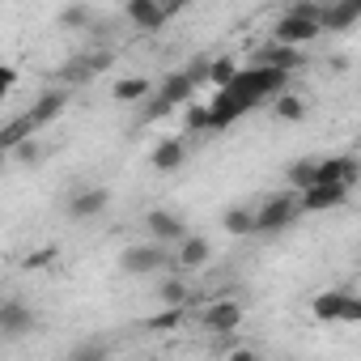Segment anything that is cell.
I'll use <instances>...</instances> for the list:
<instances>
[{
  "instance_id": "obj_35",
  "label": "cell",
  "mask_w": 361,
  "mask_h": 361,
  "mask_svg": "<svg viewBox=\"0 0 361 361\" xmlns=\"http://www.w3.org/2000/svg\"><path fill=\"white\" fill-rule=\"evenodd\" d=\"M230 361H259V357H255L251 348H234V353H230Z\"/></svg>"
},
{
  "instance_id": "obj_22",
  "label": "cell",
  "mask_w": 361,
  "mask_h": 361,
  "mask_svg": "<svg viewBox=\"0 0 361 361\" xmlns=\"http://www.w3.org/2000/svg\"><path fill=\"white\" fill-rule=\"evenodd\" d=\"M238 73H243V68H238V60H230V56H217V60H213V73H209V81H213V85H217V94H221V90H230V85L238 81Z\"/></svg>"
},
{
  "instance_id": "obj_32",
  "label": "cell",
  "mask_w": 361,
  "mask_h": 361,
  "mask_svg": "<svg viewBox=\"0 0 361 361\" xmlns=\"http://www.w3.org/2000/svg\"><path fill=\"white\" fill-rule=\"evenodd\" d=\"M344 323H361V298H348V310H344Z\"/></svg>"
},
{
  "instance_id": "obj_2",
  "label": "cell",
  "mask_w": 361,
  "mask_h": 361,
  "mask_svg": "<svg viewBox=\"0 0 361 361\" xmlns=\"http://www.w3.org/2000/svg\"><path fill=\"white\" fill-rule=\"evenodd\" d=\"M192 94H196V81H192L188 73H170V77L161 81V90H157L153 106H149V119H161V115H166V111H174V106H188V102H192Z\"/></svg>"
},
{
  "instance_id": "obj_3",
  "label": "cell",
  "mask_w": 361,
  "mask_h": 361,
  "mask_svg": "<svg viewBox=\"0 0 361 361\" xmlns=\"http://www.w3.org/2000/svg\"><path fill=\"white\" fill-rule=\"evenodd\" d=\"M170 264V251L161 247V243H145V247H128L123 255H119V268L123 272H132V276H145V272H157V268H166Z\"/></svg>"
},
{
  "instance_id": "obj_29",
  "label": "cell",
  "mask_w": 361,
  "mask_h": 361,
  "mask_svg": "<svg viewBox=\"0 0 361 361\" xmlns=\"http://www.w3.org/2000/svg\"><path fill=\"white\" fill-rule=\"evenodd\" d=\"M106 357H111L106 344H81V348L68 353V361H106Z\"/></svg>"
},
{
  "instance_id": "obj_6",
  "label": "cell",
  "mask_w": 361,
  "mask_h": 361,
  "mask_svg": "<svg viewBox=\"0 0 361 361\" xmlns=\"http://www.w3.org/2000/svg\"><path fill=\"white\" fill-rule=\"evenodd\" d=\"M361 178V161L357 157H323L319 161V183H340V188H353Z\"/></svg>"
},
{
  "instance_id": "obj_34",
  "label": "cell",
  "mask_w": 361,
  "mask_h": 361,
  "mask_svg": "<svg viewBox=\"0 0 361 361\" xmlns=\"http://www.w3.org/2000/svg\"><path fill=\"white\" fill-rule=\"evenodd\" d=\"M90 60H94V68H98V73H102V68H111V51H94Z\"/></svg>"
},
{
  "instance_id": "obj_20",
  "label": "cell",
  "mask_w": 361,
  "mask_h": 361,
  "mask_svg": "<svg viewBox=\"0 0 361 361\" xmlns=\"http://www.w3.org/2000/svg\"><path fill=\"white\" fill-rule=\"evenodd\" d=\"M26 140H35V123H30L26 115H22V119H9L5 128H0V145H5L9 153H13V149H22Z\"/></svg>"
},
{
  "instance_id": "obj_4",
  "label": "cell",
  "mask_w": 361,
  "mask_h": 361,
  "mask_svg": "<svg viewBox=\"0 0 361 361\" xmlns=\"http://www.w3.org/2000/svg\"><path fill=\"white\" fill-rule=\"evenodd\" d=\"M200 323H204V331H213V336H230V331L243 327V306H238L234 298H221V302L204 306Z\"/></svg>"
},
{
  "instance_id": "obj_33",
  "label": "cell",
  "mask_w": 361,
  "mask_h": 361,
  "mask_svg": "<svg viewBox=\"0 0 361 361\" xmlns=\"http://www.w3.org/2000/svg\"><path fill=\"white\" fill-rule=\"evenodd\" d=\"M13 81H18V73H13V68H5V73H0V98H5V94L13 90Z\"/></svg>"
},
{
  "instance_id": "obj_21",
  "label": "cell",
  "mask_w": 361,
  "mask_h": 361,
  "mask_svg": "<svg viewBox=\"0 0 361 361\" xmlns=\"http://www.w3.org/2000/svg\"><path fill=\"white\" fill-rule=\"evenodd\" d=\"M94 73H98V68H94V60H90V56H73V60L60 68V81H64V85H85Z\"/></svg>"
},
{
  "instance_id": "obj_27",
  "label": "cell",
  "mask_w": 361,
  "mask_h": 361,
  "mask_svg": "<svg viewBox=\"0 0 361 361\" xmlns=\"http://www.w3.org/2000/svg\"><path fill=\"white\" fill-rule=\"evenodd\" d=\"M183 314H188V306H166L161 314H153V319H149V327H153V331H170V327L183 323Z\"/></svg>"
},
{
  "instance_id": "obj_7",
  "label": "cell",
  "mask_w": 361,
  "mask_h": 361,
  "mask_svg": "<svg viewBox=\"0 0 361 361\" xmlns=\"http://www.w3.org/2000/svg\"><path fill=\"white\" fill-rule=\"evenodd\" d=\"M123 13H128V22H136L140 30H161V26L170 22V13H174V9L157 5V0H128Z\"/></svg>"
},
{
  "instance_id": "obj_13",
  "label": "cell",
  "mask_w": 361,
  "mask_h": 361,
  "mask_svg": "<svg viewBox=\"0 0 361 361\" xmlns=\"http://www.w3.org/2000/svg\"><path fill=\"white\" fill-rule=\"evenodd\" d=\"M183 157H188V145H183V136H166L157 149H153V170H161V174H170V170H178L183 166Z\"/></svg>"
},
{
  "instance_id": "obj_31",
  "label": "cell",
  "mask_w": 361,
  "mask_h": 361,
  "mask_svg": "<svg viewBox=\"0 0 361 361\" xmlns=\"http://www.w3.org/2000/svg\"><path fill=\"white\" fill-rule=\"evenodd\" d=\"M51 259H56V251H51V247H43V251H35V255L26 259V268H35V272H39V268H47Z\"/></svg>"
},
{
  "instance_id": "obj_25",
  "label": "cell",
  "mask_w": 361,
  "mask_h": 361,
  "mask_svg": "<svg viewBox=\"0 0 361 361\" xmlns=\"http://www.w3.org/2000/svg\"><path fill=\"white\" fill-rule=\"evenodd\" d=\"M157 293H161V302H166V306H188V298H192V293H188V285L178 281V276L161 281V289H157Z\"/></svg>"
},
{
  "instance_id": "obj_16",
  "label": "cell",
  "mask_w": 361,
  "mask_h": 361,
  "mask_svg": "<svg viewBox=\"0 0 361 361\" xmlns=\"http://www.w3.org/2000/svg\"><path fill=\"white\" fill-rule=\"evenodd\" d=\"M285 178H289V188H293V192L302 196V192L319 188V161H310V157H302V161H289Z\"/></svg>"
},
{
  "instance_id": "obj_1",
  "label": "cell",
  "mask_w": 361,
  "mask_h": 361,
  "mask_svg": "<svg viewBox=\"0 0 361 361\" xmlns=\"http://www.w3.org/2000/svg\"><path fill=\"white\" fill-rule=\"evenodd\" d=\"M298 213H302V196L276 192V196H268V200L255 209V226H259V234H276V230H285Z\"/></svg>"
},
{
  "instance_id": "obj_23",
  "label": "cell",
  "mask_w": 361,
  "mask_h": 361,
  "mask_svg": "<svg viewBox=\"0 0 361 361\" xmlns=\"http://www.w3.org/2000/svg\"><path fill=\"white\" fill-rule=\"evenodd\" d=\"M111 94H115V102H140V98H149V81L145 77H123Z\"/></svg>"
},
{
  "instance_id": "obj_14",
  "label": "cell",
  "mask_w": 361,
  "mask_h": 361,
  "mask_svg": "<svg viewBox=\"0 0 361 361\" xmlns=\"http://www.w3.org/2000/svg\"><path fill=\"white\" fill-rule=\"evenodd\" d=\"M255 64H264V68H281V73H293V68L302 64V51H298V47H281V43H268V47L255 56Z\"/></svg>"
},
{
  "instance_id": "obj_12",
  "label": "cell",
  "mask_w": 361,
  "mask_h": 361,
  "mask_svg": "<svg viewBox=\"0 0 361 361\" xmlns=\"http://www.w3.org/2000/svg\"><path fill=\"white\" fill-rule=\"evenodd\" d=\"M145 226H149V234H153L157 243H188V238H192L183 221H178L174 213H161V209H157V213H149V217H145Z\"/></svg>"
},
{
  "instance_id": "obj_28",
  "label": "cell",
  "mask_w": 361,
  "mask_h": 361,
  "mask_svg": "<svg viewBox=\"0 0 361 361\" xmlns=\"http://www.w3.org/2000/svg\"><path fill=\"white\" fill-rule=\"evenodd\" d=\"M60 22H64L68 30H85V26H94V9L73 5V9H64V13H60Z\"/></svg>"
},
{
  "instance_id": "obj_30",
  "label": "cell",
  "mask_w": 361,
  "mask_h": 361,
  "mask_svg": "<svg viewBox=\"0 0 361 361\" xmlns=\"http://www.w3.org/2000/svg\"><path fill=\"white\" fill-rule=\"evenodd\" d=\"M13 157H18V161H26V166H35V161H39V157H43V149H39V145H35V140H26V145H22V149H13Z\"/></svg>"
},
{
  "instance_id": "obj_18",
  "label": "cell",
  "mask_w": 361,
  "mask_h": 361,
  "mask_svg": "<svg viewBox=\"0 0 361 361\" xmlns=\"http://www.w3.org/2000/svg\"><path fill=\"white\" fill-rule=\"evenodd\" d=\"M213 259V247L204 238H188V243H178V268H204Z\"/></svg>"
},
{
  "instance_id": "obj_19",
  "label": "cell",
  "mask_w": 361,
  "mask_h": 361,
  "mask_svg": "<svg viewBox=\"0 0 361 361\" xmlns=\"http://www.w3.org/2000/svg\"><path fill=\"white\" fill-rule=\"evenodd\" d=\"M221 226H226V234H234V238H243V234H255L259 226H255V209H247V204H234L226 217H221Z\"/></svg>"
},
{
  "instance_id": "obj_5",
  "label": "cell",
  "mask_w": 361,
  "mask_h": 361,
  "mask_svg": "<svg viewBox=\"0 0 361 361\" xmlns=\"http://www.w3.org/2000/svg\"><path fill=\"white\" fill-rule=\"evenodd\" d=\"M319 30H323L319 22H302V18H289V13H285V18L272 26V43H281V47H298V51H302Z\"/></svg>"
},
{
  "instance_id": "obj_26",
  "label": "cell",
  "mask_w": 361,
  "mask_h": 361,
  "mask_svg": "<svg viewBox=\"0 0 361 361\" xmlns=\"http://www.w3.org/2000/svg\"><path fill=\"white\" fill-rule=\"evenodd\" d=\"M188 132H213V106H209V102H204V106H200V102L188 106Z\"/></svg>"
},
{
  "instance_id": "obj_8",
  "label": "cell",
  "mask_w": 361,
  "mask_h": 361,
  "mask_svg": "<svg viewBox=\"0 0 361 361\" xmlns=\"http://www.w3.org/2000/svg\"><path fill=\"white\" fill-rule=\"evenodd\" d=\"M26 331H35V310L9 298L5 306H0V336H5V340H18V336H26Z\"/></svg>"
},
{
  "instance_id": "obj_15",
  "label": "cell",
  "mask_w": 361,
  "mask_h": 361,
  "mask_svg": "<svg viewBox=\"0 0 361 361\" xmlns=\"http://www.w3.org/2000/svg\"><path fill=\"white\" fill-rule=\"evenodd\" d=\"M361 22V5L357 0H340V5H327L323 13V30H348Z\"/></svg>"
},
{
  "instance_id": "obj_11",
  "label": "cell",
  "mask_w": 361,
  "mask_h": 361,
  "mask_svg": "<svg viewBox=\"0 0 361 361\" xmlns=\"http://www.w3.org/2000/svg\"><path fill=\"white\" fill-rule=\"evenodd\" d=\"M106 204H111V192H106V188H85V192H77V196L68 200V217H73V221H90V217H98Z\"/></svg>"
},
{
  "instance_id": "obj_24",
  "label": "cell",
  "mask_w": 361,
  "mask_h": 361,
  "mask_svg": "<svg viewBox=\"0 0 361 361\" xmlns=\"http://www.w3.org/2000/svg\"><path fill=\"white\" fill-rule=\"evenodd\" d=\"M272 111H276L285 123H298V119H306V98H298V94H281V98L272 102Z\"/></svg>"
},
{
  "instance_id": "obj_17",
  "label": "cell",
  "mask_w": 361,
  "mask_h": 361,
  "mask_svg": "<svg viewBox=\"0 0 361 361\" xmlns=\"http://www.w3.org/2000/svg\"><path fill=\"white\" fill-rule=\"evenodd\" d=\"M310 310H314V319H323V323H336V319H344V310H348V293H319L314 302H310Z\"/></svg>"
},
{
  "instance_id": "obj_10",
  "label": "cell",
  "mask_w": 361,
  "mask_h": 361,
  "mask_svg": "<svg viewBox=\"0 0 361 361\" xmlns=\"http://www.w3.org/2000/svg\"><path fill=\"white\" fill-rule=\"evenodd\" d=\"M344 196H348V188H340V183H319V188L302 192V213H327V209H340Z\"/></svg>"
},
{
  "instance_id": "obj_9",
  "label": "cell",
  "mask_w": 361,
  "mask_h": 361,
  "mask_svg": "<svg viewBox=\"0 0 361 361\" xmlns=\"http://www.w3.org/2000/svg\"><path fill=\"white\" fill-rule=\"evenodd\" d=\"M64 106H68V90H47V94L26 111V119H30V123H35V132H39V128H47L51 119H60V115H64Z\"/></svg>"
}]
</instances>
